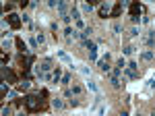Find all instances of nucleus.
<instances>
[{"label": "nucleus", "instance_id": "1", "mask_svg": "<svg viewBox=\"0 0 155 116\" xmlns=\"http://www.w3.org/2000/svg\"><path fill=\"white\" fill-rule=\"evenodd\" d=\"M85 46H87V50H89V58H91V60H97V46H95V41H87Z\"/></svg>", "mask_w": 155, "mask_h": 116}, {"label": "nucleus", "instance_id": "2", "mask_svg": "<svg viewBox=\"0 0 155 116\" xmlns=\"http://www.w3.org/2000/svg\"><path fill=\"white\" fill-rule=\"evenodd\" d=\"M39 69H41V73H50V71L54 69L52 58H43V60H41V64H39Z\"/></svg>", "mask_w": 155, "mask_h": 116}, {"label": "nucleus", "instance_id": "3", "mask_svg": "<svg viewBox=\"0 0 155 116\" xmlns=\"http://www.w3.org/2000/svg\"><path fill=\"white\" fill-rule=\"evenodd\" d=\"M56 56H58V58H60L62 62H66V64H68V66L73 69V58H71V56H68V54H66L64 50H58V52H56Z\"/></svg>", "mask_w": 155, "mask_h": 116}, {"label": "nucleus", "instance_id": "4", "mask_svg": "<svg viewBox=\"0 0 155 116\" xmlns=\"http://www.w3.org/2000/svg\"><path fill=\"white\" fill-rule=\"evenodd\" d=\"M25 106H27L29 110H37V108H39V106H37V98H31V95L25 98Z\"/></svg>", "mask_w": 155, "mask_h": 116}, {"label": "nucleus", "instance_id": "5", "mask_svg": "<svg viewBox=\"0 0 155 116\" xmlns=\"http://www.w3.org/2000/svg\"><path fill=\"white\" fill-rule=\"evenodd\" d=\"M64 35H66V38H73V39L81 38V33H79L77 29H73V27H66V29H64Z\"/></svg>", "mask_w": 155, "mask_h": 116}, {"label": "nucleus", "instance_id": "6", "mask_svg": "<svg viewBox=\"0 0 155 116\" xmlns=\"http://www.w3.org/2000/svg\"><path fill=\"white\" fill-rule=\"evenodd\" d=\"M108 15H110V4H108V2H106V4H99V17L106 19Z\"/></svg>", "mask_w": 155, "mask_h": 116}, {"label": "nucleus", "instance_id": "7", "mask_svg": "<svg viewBox=\"0 0 155 116\" xmlns=\"http://www.w3.org/2000/svg\"><path fill=\"white\" fill-rule=\"evenodd\" d=\"M108 60H110V54H106V58H101V60H99V69H101L104 73H108V71H110V64H108Z\"/></svg>", "mask_w": 155, "mask_h": 116}, {"label": "nucleus", "instance_id": "8", "mask_svg": "<svg viewBox=\"0 0 155 116\" xmlns=\"http://www.w3.org/2000/svg\"><path fill=\"white\" fill-rule=\"evenodd\" d=\"M71 19H75V21H81V10H79L75 4L71 6Z\"/></svg>", "mask_w": 155, "mask_h": 116}, {"label": "nucleus", "instance_id": "9", "mask_svg": "<svg viewBox=\"0 0 155 116\" xmlns=\"http://www.w3.org/2000/svg\"><path fill=\"white\" fill-rule=\"evenodd\" d=\"M8 21H10V25H12V27H19V25H21L19 15H8Z\"/></svg>", "mask_w": 155, "mask_h": 116}, {"label": "nucleus", "instance_id": "10", "mask_svg": "<svg viewBox=\"0 0 155 116\" xmlns=\"http://www.w3.org/2000/svg\"><path fill=\"white\" fill-rule=\"evenodd\" d=\"M58 13H60V17L64 19V17H68L66 15V2H58Z\"/></svg>", "mask_w": 155, "mask_h": 116}, {"label": "nucleus", "instance_id": "11", "mask_svg": "<svg viewBox=\"0 0 155 116\" xmlns=\"http://www.w3.org/2000/svg\"><path fill=\"white\" fill-rule=\"evenodd\" d=\"M64 106H66V104H64L62 100H52V108H54V110H62Z\"/></svg>", "mask_w": 155, "mask_h": 116}, {"label": "nucleus", "instance_id": "12", "mask_svg": "<svg viewBox=\"0 0 155 116\" xmlns=\"http://www.w3.org/2000/svg\"><path fill=\"white\" fill-rule=\"evenodd\" d=\"M153 58H155L153 50H145V52H143V60H153Z\"/></svg>", "mask_w": 155, "mask_h": 116}, {"label": "nucleus", "instance_id": "13", "mask_svg": "<svg viewBox=\"0 0 155 116\" xmlns=\"http://www.w3.org/2000/svg\"><path fill=\"white\" fill-rule=\"evenodd\" d=\"M139 13H141V6L139 4H132L130 6V17H139Z\"/></svg>", "mask_w": 155, "mask_h": 116}, {"label": "nucleus", "instance_id": "14", "mask_svg": "<svg viewBox=\"0 0 155 116\" xmlns=\"http://www.w3.org/2000/svg\"><path fill=\"white\" fill-rule=\"evenodd\" d=\"M15 44H17V48H19L21 52H27V46H25V41H23L21 38H17V41H15Z\"/></svg>", "mask_w": 155, "mask_h": 116}, {"label": "nucleus", "instance_id": "15", "mask_svg": "<svg viewBox=\"0 0 155 116\" xmlns=\"http://www.w3.org/2000/svg\"><path fill=\"white\" fill-rule=\"evenodd\" d=\"M81 10H83V13H91V10H93V4L85 2V4H81Z\"/></svg>", "mask_w": 155, "mask_h": 116}, {"label": "nucleus", "instance_id": "16", "mask_svg": "<svg viewBox=\"0 0 155 116\" xmlns=\"http://www.w3.org/2000/svg\"><path fill=\"white\" fill-rule=\"evenodd\" d=\"M17 89H19V91H27V89H29V83H27V81H23V83H19V85H17Z\"/></svg>", "mask_w": 155, "mask_h": 116}, {"label": "nucleus", "instance_id": "17", "mask_svg": "<svg viewBox=\"0 0 155 116\" xmlns=\"http://www.w3.org/2000/svg\"><path fill=\"white\" fill-rule=\"evenodd\" d=\"M132 52H134V46H130V44H128V46H124V54H126V56H130Z\"/></svg>", "mask_w": 155, "mask_h": 116}, {"label": "nucleus", "instance_id": "18", "mask_svg": "<svg viewBox=\"0 0 155 116\" xmlns=\"http://www.w3.org/2000/svg\"><path fill=\"white\" fill-rule=\"evenodd\" d=\"M87 87H89V91H93V93H97V91H99V89H97V85H95L93 81H89V83H87Z\"/></svg>", "mask_w": 155, "mask_h": 116}, {"label": "nucleus", "instance_id": "19", "mask_svg": "<svg viewBox=\"0 0 155 116\" xmlns=\"http://www.w3.org/2000/svg\"><path fill=\"white\" fill-rule=\"evenodd\" d=\"M120 10H122V4H116V6H114V10H112V17H118V15H120Z\"/></svg>", "mask_w": 155, "mask_h": 116}, {"label": "nucleus", "instance_id": "20", "mask_svg": "<svg viewBox=\"0 0 155 116\" xmlns=\"http://www.w3.org/2000/svg\"><path fill=\"white\" fill-rule=\"evenodd\" d=\"M79 71H81V73H83L85 77H89V75H91V69H89V66H81Z\"/></svg>", "mask_w": 155, "mask_h": 116}, {"label": "nucleus", "instance_id": "21", "mask_svg": "<svg viewBox=\"0 0 155 116\" xmlns=\"http://www.w3.org/2000/svg\"><path fill=\"white\" fill-rule=\"evenodd\" d=\"M116 66H118V69H122V71H124V69H126V60H124V58H120V60L116 62Z\"/></svg>", "mask_w": 155, "mask_h": 116}, {"label": "nucleus", "instance_id": "22", "mask_svg": "<svg viewBox=\"0 0 155 116\" xmlns=\"http://www.w3.org/2000/svg\"><path fill=\"white\" fill-rule=\"evenodd\" d=\"M29 46H31V50H37V46H39V44H37V39H35V38H31V39H29Z\"/></svg>", "mask_w": 155, "mask_h": 116}, {"label": "nucleus", "instance_id": "23", "mask_svg": "<svg viewBox=\"0 0 155 116\" xmlns=\"http://www.w3.org/2000/svg\"><path fill=\"white\" fill-rule=\"evenodd\" d=\"M21 21H23V23H27V25H33V23H31V17H29V15H23V17H21Z\"/></svg>", "mask_w": 155, "mask_h": 116}, {"label": "nucleus", "instance_id": "24", "mask_svg": "<svg viewBox=\"0 0 155 116\" xmlns=\"http://www.w3.org/2000/svg\"><path fill=\"white\" fill-rule=\"evenodd\" d=\"M10 114H12V110H10L8 106H4V108H2V116H10Z\"/></svg>", "mask_w": 155, "mask_h": 116}, {"label": "nucleus", "instance_id": "25", "mask_svg": "<svg viewBox=\"0 0 155 116\" xmlns=\"http://www.w3.org/2000/svg\"><path fill=\"white\" fill-rule=\"evenodd\" d=\"M120 75H122V69H118V66H116V69H114V71H112V77H120Z\"/></svg>", "mask_w": 155, "mask_h": 116}, {"label": "nucleus", "instance_id": "26", "mask_svg": "<svg viewBox=\"0 0 155 116\" xmlns=\"http://www.w3.org/2000/svg\"><path fill=\"white\" fill-rule=\"evenodd\" d=\"M52 81H54V83H58V81H60V71H58V69H56V73H54Z\"/></svg>", "mask_w": 155, "mask_h": 116}, {"label": "nucleus", "instance_id": "27", "mask_svg": "<svg viewBox=\"0 0 155 116\" xmlns=\"http://www.w3.org/2000/svg\"><path fill=\"white\" fill-rule=\"evenodd\" d=\"M71 93H73V95H79V93H81V87H79V85H75V87L71 89Z\"/></svg>", "mask_w": 155, "mask_h": 116}, {"label": "nucleus", "instance_id": "28", "mask_svg": "<svg viewBox=\"0 0 155 116\" xmlns=\"http://www.w3.org/2000/svg\"><path fill=\"white\" fill-rule=\"evenodd\" d=\"M2 48L8 50V48H10V39H4V41H2Z\"/></svg>", "mask_w": 155, "mask_h": 116}, {"label": "nucleus", "instance_id": "29", "mask_svg": "<svg viewBox=\"0 0 155 116\" xmlns=\"http://www.w3.org/2000/svg\"><path fill=\"white\" fill-rule=\"evenodd\" d=\"M35 39H37V44H46V38H43V33H39Z\"/></svg>", "mask_w": 155, "mask_h": 116}, {"label": "nucleus", "instance_id": "30", "mask_svg": "<svg viewBox=\"0 0 155 116\" xmlns=\"http://www.w3.org/2000/svg\"><path fill=\"white\" fill-rule=\"evenodd\" d=\"M122 31V27H120V23H114V33H120Z\"/></svg>", "mask_w": 155, "mask_h": 116}, {"label": "nucleus", "instance_id": "31", "mask_svg": "<svg viewBox=\"0 0 155 116\" xmlns=\"http://www.w3.org/2000/svg\"><path fill=\"white\" fill-rule=\"evenodd\" d=\"M62 83H71V75H68V73H66V75L62 77Z\"/></svg>", "mask_w": 155, "mask_h": 116}, {"label": "nucleus", "instance_id": "32", "mask_svg": "<svg viewBox=\"0 0 155 116\" xmlns=\"http://www.w3.org/2000/svg\"><path fill=\"white\" fill-rule=\"evenodd\" d=\"M112 85H114V87H120V81H118L116 77H112Z\"/></svg>", "mask_w": 155, "mask_h": 116}, {"label": "nucleus", "instance_id": "33", "mask_svg": "<svg viewBox=\"0 0 155 116\" xmlns=\"http://www.w3.org/2000/svg\"><path fill=\"white\" fill-rule=\"evenodd\" d=\"M137 35H139V29H137V27H134V29H132V31H130V38H137Z\"/></svg>", "mask_w": 155, "mask_h": 116}, {"label": "nucleus", "instance_id": "34", "mask_svg": "<svg viewBox=\"0 0 155 116\" xmlns=\"http://www.w3.org/2000/svg\"><path fill=\"white\" fill-rule=\"evenodd\" d=\"M79 104H81V102H79V100H71V106H73V108H77Z\"/></svg>", "mask_w": 155, "mask_h": 116}]
</instances>
